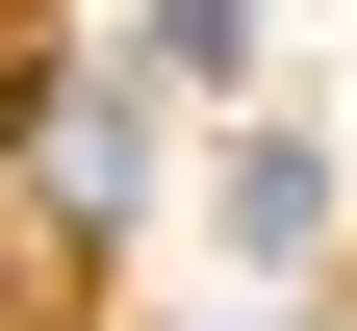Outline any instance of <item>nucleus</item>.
<instances>
[{"instance_id":"nucleus-1","label":"nucleus","mask_w":357,"mask_h":331,"mask_svg":"<svg viewBox=\"0 0 357 331\" xmlns=\"http://www.w3.org/2000/svg\"><path fill=\"white\" fill-rule=\"evenodd\" d=\"M26 229H52V255H102V229H128V77H102V52L26 102Z\"/></svg>"},{"instance_id":"nucleus-2","label":"nucleus","mask_w":357,"mask_h":331,"mask_svg":"<svg viewBox=\"0 0 357 331\" xmlns=\"http://www.w3.org/2000/svg\"><path fill=\"white\" fill-rule=\"evenodd\" d=\"M230 255H332V153H306V128L230 153Z\"/></svg>"}]
</instances>
